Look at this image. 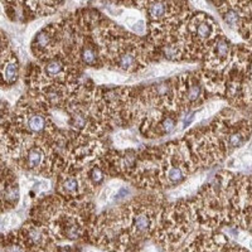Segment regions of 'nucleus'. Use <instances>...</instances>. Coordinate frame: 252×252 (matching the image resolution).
<instances>
[{
    "label": "nucleus",
    "instance_id": "0eeeda50",
    "mask_svg": "<svg viewBox=\"0 0 252 252\" xmlns=\"http://www.w3.org/2000/svg\"><path fill=\"white\" fill-rule=\"evenodd\" d=\"M81 173H82L83 181L89 189V193H91L105 182L106 166H103L100 161H94V163L85 166V169H81Z\"/></svg>",
    "mask_w": 252,
    "mask_h": 252
},
{
    "label": "nucleus",
    "instance_id": "423d86ee",
    "mask_svg": "<svg viewBox=\"0 0 252 252\" xmlns=\"http://www.w3.org/2000/svg\"><path fill=\"white\" fill-rule=\"evenodd\" d=\"M20 199V189L17 178L12 170L6 169L5 174L3 172L1 179V204L3 209L14 208Z\"/></svg>",
    "mask_w": 252,
    "mask_h": 252
},
{
    "label": "nucleus",
    "instance_id": "6e6552de",
    "mask_svg": "<svg viewBox=\"0 0 252 252\" xmlns=\"http://www.w3.org/2000/svg\"><path fill=\"white\" fill-rule=\"evenodd\" d=\"M23 1H24V0H6V3H8L9 5H12V6L19 5V4H22Z\"/></svg>",
    "mask_w": 252,
    "mask_h": 252
},
{
    "label": "nucleus",
    "instance_id": "f257e3e1",
    "mask_svg": "<svg viewBox=\"0 0 252 252\" xmlns=\"http://www.w3.org/2000/svg\"><path fill=\"white\" fill-rule=\"evenodd\" d=\"M175 94L178 105H182L187 111L190 107L201 105L206 100L203 82L195 75H183L175 78Z\"/></svg>",
    "mask_w": 252,
    "mask_h": 252
},
{
    "label": "nucleus",
    "instance_id": "7ed1b4c3",
    "mask_svg": "<svg viewBox=\"0 0 252 252\" xmlns=\"http://www.w3.org/2000/svg\"><path fill=\"white\" fill-rule=\"evenodd\" d=\"M235 48L223 34H220L213 42L206 56V66L211 71H220L232 61Z\"/></svg>",
    "mask_w": 252,
    "mask_h": 252
},
{
    "label": "nucleus",
    "instance_id": "f03ea898",
    "mask_svg": "<svg viewBox=\"0 0 252 252\" xmlns=\"http://www.w3.org/2000/svg\"><path fill=\"white\" fill-rule=\"evenodd\" d=\"M57 193L60 197L67 199L71 198L78 199L81 197H86V194H89V189L83 181L81 169L71 166L61 172L57 181Z\"/></svg>",
    "mask_w": 252,
    "mask_h": 252
},
{
    "label": "nucleus",
    "instance_id": "39448f33",
    "mask_svg": "<svg viewBox=\"0 0 252 252\" xmlns=\"http://www.w3.org/2000/svg\"><path fill=\"white\" fill-rule=\"evenodd\" d=\"M19 62L10 49L5 38V44L1 46V83L3 86H13L19 78Z\"/></svg>",
    "mask_w": 252,
    "mask_h": 252
},
{
    "label": "nucleus",
    "instance_id": "1a4fd4ad",
    "mask_svg": "<svg viewBox=\"0 0 252 252\" xmlns=\"http://www.w3.org/2000/svg\"><path fill=\"white\" fill-rule=\"evenodd\" d=\"M55 252H72V250L69 249L68 246H67V247H58V249L55 250Z\"/></svg>",
    "mask_w": 252,
    "mask_h": 252
},
{
    "label": "nucleus",
    "instance_id": "9d476101",
    "mask_svg": "<svg viewBox=\"0 0 252 252\" xmlns=\"http://www.w3.org/2000/svg\"><path fill=\"white\" fill-rule=\"evenodd\" d=\"M216 4H220V3H229V1H232V0H213Z\"/></svg>",
    "mask_w": 252,
    "mask_h": 252
},
{
    "label": "nucleus",
    "instance_id": "20e7f679",
    "mask_svg": "<svg viewBox=\"0 0 252 252\" xmlns=\"http://www.w3.org/2000/svg\"><path fill=\"white\" fill-rule=\"evenodd\" d=\"M18 235L31 251L43 250L52 241L51 229L46 224L38 223V222L26 223L20 228V231H18Z\"/></svg>",
    "mask_w": 252,
    "mask_h": 252
}]
</instances>
